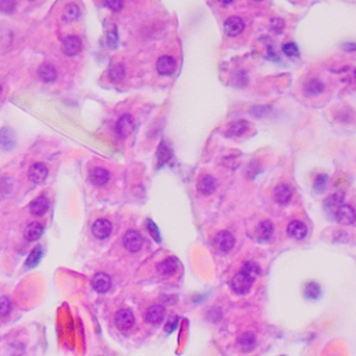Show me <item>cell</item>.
<instances>
[{
	"instance_id": "6da1fadb",
	"label": "cell",
	"mask_w": 356,
	"mask_h": 356,
	"mask_svg": "<svg viewBox=\"0 0 356 356\" xmlns=\"http://www.w3.org/2000/svg\"><path fill=\"white\" fill-rule=\"evenodd\" d=\"M253 281H255L253 277H250L245 271L241 270L240 273H237V274L234 276V279H232V291L238 295L248 294L249 291H250V288H252V285H253Z\"/></svg>"
},
{
	"instance_id": "7a4b0ae2",
	"label": "cell",
	"mask_w": 356,
	"mask_h": 356,
	"mask_svg": "<svg viewBox=\"0 0 356 356\" xmlns=\"http://www.w3.org/2000/svg\"><path fill=\"white\" fill-rule=\"evenodd\" d=\"M213 245L220 252H230L235 247V238L231 232L220 231L213 238Z\"/></svg>"
},
{
	"instance_id": "3957f363",
	"label": "cell",
	"mask_w": 356,
	"mask_h": 356,
	"mask_svg": "<svg viewBox=\"0 0 356 356\" xmlns=\"http://www.w3.org/2000/svg\"><path fill=\"white\" fill-rule=\"evenodd\" d=\"M114 323L121 330V331H127L134 327L135 324V316L130 309H120L114 316Z\"/></svg>"
},
{
	"instance_id": "277c9868",
	"label": "cell",
	"mask_w": 356,
	"mask_h": 356,
	"mask_svg": "<svg viewBox=\"0 0 356 356\" xmlns=\"http://www.w3.org/2000/svg\"><path fill=\"white\" fill-rule=\"evenodd\" d=\"M142 244H143L142 235L135 230H128L123 237V245L130 252H138L142 248Z\"/></svg>"
},
{
	"instance_id": "5b68a950",
	"label": "cell",
	"mask_w": 356,
	"mask_h": 356,
	"mask_svg": "<svg viewBox=\"0 0 356 356\" xmlns=\"http://www.w3.org/2000/svg\"><path fill=\"white\" fill-rule=\"evenodd\" d=\"M335 218L340 224H352L356 220V210L351 205H341L338 209L335 210Z\"/></svg>"
},
{
	"instance_id": "8992f818",
	"label": "cell",
	"mask_w": 356,
	"mask_h": 356,
	"mask_svg": "<svg viewBox=\"0 0 356 356\" xmlns=\"http://www.w3.org/2000/svg\"><path fill=\"white\" fill-rule=\"evenodd\" d=\"M81 49H82V43L78 36L70 35L62 40V52L66 56H75L81 52Z\"/></svg>"
},
{
	"instance_id": "52a82bcc",
	"label": "cell",
	"mask_w": 356,
	"mask_h": 356,
	"mask_svg": "<svg viewBox=\"0 0 356 356\" xmlns=\"http://www.w3.org/2000/svg\"><path fill=\"white\" fill-rule=\"evenodd\" d=\"M245 28V23L241 17H228L224 23V31L228 36H238Z\"/></svg>"
},
{
	"instance_id": "ba28073f",
	"label": "cell",
	"mask_w": 356,
	"mask_h": 356,
	"mask_svg": "<svg viewBox=\"0 0 356 356\" xmlns=\"http://www.w3.org/2000/svg\"><path fill=\"white\" fill-rule=\"evenodd\" d=\"M177 67V63L176 60L171 57V56H162L159 57V60L156 63V70L160 75H173L174 71Z\"/></svg>"
},
{
	"instance_id": "9c48e42d",
	"label": "cell",
	"mask_w": 356,
	"mask_h": 356,
	"mask_svg": "<svg viewBox=\"0 0 356 356\" xmlns=\"http://www.w3.org/2000/svg\"><path fill=\"white\" fill-rule=\"evenodd\" d=\"M273 199L276 203H279L281 206L288 205L289 201L292 199V191L286 184H279L273 189Z\"/></svg>"
},
{
	"instance_id": "30bf717a",
	"label": "cell",
	"mask_w": 356,
	"mask_h": 356,
	"mask_svg": "<svg viewBox=\"0 0 356 356\" xmlns=\"http://www.w3.org/2000/svg\"><path fill=\"white\" fill-rule=\"evenodd\" d=\"M113 225L106 218H99L92 224V234L99 240H106L111 234Z\"/></svg>"
},
{
	"instance_id": "8fae6325",
	"label": "cell",
	"mask_w": 356,
	"mask_h": 356,
	"mask_svg": "<svg viewBox=\"0 0 356 356\" xmlns=\"http://www.w3.org/2000/svg\"><path fill=\"white\" fill-rule=\"evenodd\" d=\"M273 232H274V227L270 220H263L260 221L259 224L256 225L255 228V235L256 240L259 242H264V241H269L273 237Z\"/></svg>"
},
{
	"instance_id": "7c38bea8",
	"label": "cell",
	"mask_w": 356,
	"mask_h": 356,
	"mask_svg": "<svg viewBox=\"0 0 356 356\" xmlns=\"http://www.w3.org/2000/svg\"><path fill=\"white\" fill-rule=\"evenodd\" d=\"M92 286L99 294H106L111 286V280L106 273H96L92 279Z\"/></svg>"
},
{
	"instance_id": "4fadbf2b",
	"label": "cell",
	"mask_w": 356,
	"mask_h": 356,
	"mask_svg": "<svg viewBox=\"0 0 356 356\" xmlns=\"http://www.w3.org/2000/svg\"><path fill=\"white\" fill-rule=\"evenodd\" d=\"M164 316H166V309L163 308L162 305H152V306L147 308L146 313H145V319H146L147 323H150V324L162 323Z\"/></svg>"
},
{
	"instance_id": "5bb4252c",
	"label": "cell",
	"mask_w": 356,
	"mask_h": 356,
	"mask_svg": "<svg viewBox=\"0 0 356 356\" xmlns=\"http://www.w3.org/2000/svg\"><path fill=\"white\" fill-rule=\"evenodd\" d=\"M28 177L35 184H42L47 177V167L43 163H35L32 164L28 171Z\"/></svg>"
},
{
	"instance_id": "9a60e30c",
	"label": "cell",
	"mask_w": 356,
	"mask_h": 356,
	"mask_svg": "<svg viewBox=\"0 0 356 356\" xmlns=\"http://www.w3.org/2000/svg\"><path fill=\"white\" fill-rule=\"evenodd\" d=\"M178 267H179V263H178V260L176 257H167V259H164L162 262H159L157 266H156L159 274L166 276V277L173 276L178 270Z\"/></svg>"
},
{
	"instance_id": "2e32d148",
	"label": "cell",
	"mask_w": 356,
	"mask_h": 356,
	"mask_svg": "<svg viewBox=\"0 0 356 356\" xmlns=\"http://www.w3.org/2000/svg\"><path fill=\"white\" fill-rule=\"evenodd\" d=\"M216 188L217 181L213 176H208V174H206V176H202V177L199 178V181H198V191H199L202 195L209 196V195H212L216 191Z\"/></svg>"
},
{
	"instance_id": "e0dca14e",
	"label": "cell",
	"mask_w": 356,
	"mask_h": 356,
	"mask_svg": "<svg viewBox=\"0 0 356 356\" xmlns=\"http://www.w3.org/2000/svg\"><path fill=\"white\" fill-rule=\"evenodd\" d=\"M288 235L291 238H295V240H305L306 235H308V227L305 225V223L299 221V220H294L288 224Z\"/></svg>"
},
{
	"instance_id": "ac0fdd59",
	"label": "cell",
	"mask_w": 356,
	"mask_h": 356,
	"mask_svg": "<svg viewBox=\"0 0 356 356\" xmlns=\"http://www.w3.org/2000/svg\"><path fill=\"white\" fill-rule=\"evenodd\" d=\"M134 130V118H132L130 114H125V116L120 117V120L117 121L116 125V131L117 134L121 137V138H125L128 137L130 134Z\"/></svg>"
},
{
	"instance_id": "d6986e66",
	"label": "cell",
	"mask_w": 356,
	"mask_h": 356,
	"mask_svg": "<svg viewBox=\"0 0 356 356\" xmlns=\"http://www.w3.org/2000/svg\"><path fill=\"white\" fill-rule=\"evenodd\" d=\"M89 179L93 185L96 186H103L106 185L110 179V174L107 170L102 169V167H95L92 170L89 171Z\"/></svg>"
},
{
	"instance_id": "ffe728a7",
	"label": "cell",
	"mask_w": 356,
	"mask_h": 356,
	"mask_svg": "<svg viewBox=\"0 0 356 356\" xmlns=\"http://www.w3.org/2000/svg\"><path fill=\"white\" fill-rule=\"evenodd\" d=\"M49 206H50V205H49V201H47L46 196H45V195H39L35 201L31 202L30 210H31V213L34 216H43L47 210H49Z\"/></svg>"
},
{
	"instance_id": "44dd1931",
	"label": "cell",
	"mask_w": 356,
	"mask_h": 356,
	"mask_svg": "<svg viewBox=\"0 0 356 356\" xmlns=\"http://www.w3.org/2000/svg\"><path fill=\"white\" fill-rule=\"evenodd\" d=\"M303 91L308 96H318L320 93L324 91V84L318 79V78H310L305 82L303 85Z\"/></svg>"
},
{
	"instance_id": "7402d4cb",
	"label": "cell",
	"mask_w": 356,
	"mask_h": 356,
	"mask_svg": "<svg viewBox=\"0 0 356 356\" xmlns=\"http://www.w3.org/2000/svg\"><path fill=\"white\" fill-rule=\"evenodd\" d=\"M43 225L40 224V223H32L30 224L27 228H25V231H24V238L28 241V242H34V241H38L40 237H42V234H43Z\"/></svg>"
},
{
	"instance_id": "603a6c76",
	"label": "cell",
	"mask_w": 356,
	"mask_h": 356,
	"mask_svg": "<svg viewBox=\"0 0 356 356\" xmlns=\"http://www.w3.org/2000/svg\"><path fill=\"white\" fill-rule=\"evenodd\" d=\"M16 143V135L10 128H3L0 130V149L8 150L14 146Z\"/></svg>"
},
{
	"instance_id": "cb8c5ba5",
	"label": "cell",
	"mask_w": 356,
	"mask_h": 356,
	"mask_svg": "<svg viewBox=\"0 0 356 356\" xmlns=\"http://www.w3.org/2000/svg\"><path fill=\"white\" fill-rule=\"evenodd\" d=\"M38 77L45 82H52L57 78V70L52 64H42L38 70Z\"/></svg>"
},
{
	"instance_id": "d4e9b609",
	"label": "cell",
	"mask_w": 356,
	"mask_h": 356,
	"mask_svg": "<svg viewBox=\"0 0 356 356\" xmlns=\"http://www.w3.org/2000/svg\"><path fill=\"white\" fill-rule=\"evenodd\" d=\"M256 337L253 333H244L238 337V345L244 352H249L255 348Z\"/></svg>"
},
{
	"instance_id": "484cf974",
	"label": "cell",
	"mask_w": 356,
	"mask_h": 356,
	"mask_svg": "<svg viewBox=\"0 0 356 356\" xmlns=\"http://www.w3.org/2000/svg\"><path fill=\"white\" fill-rule=\"evenodd\" d=\"M248 128L249 125L245 120L234 121V123L230 125V128L227 130V135H230V137H240V135H242V134H245V132L248 131Z\"/></svg>"
},
{
	"instance_id": "4316f807",
	"label": "cell",
	"mask_w": 356,
	"mask_h": 356,
	"mask_svg": "<svg viewBox=\"0 0 356 356\" xmlns=\"http://www.w3.org/2000/svg\"><path fill=\"white\" fill-rule=\"evenodd\" d=\"M303 294H305V298L315 301V299L320 298L321 289H320V285H319L318 283H315V281H310V283H308V284L305 285V291H303Z\"/></svg>"
},
{
	"instance_id": "83f0119b",
	"label": "cell",
	"mask_w": 356,
	"mask_h": 356,
	"mask_svg": "<svg viewBox=\"0 0 356 356\" xmlns=\"http://www.w3.org/2000/svg\"><path fill=\"white\" fill-rule=\"evenodd\" d=\"M171 156H173V153H171L170 147L167 146L164 142H162L159 149H157V166L160 167L163 164H166L171 159Z\"/></svg>"
},
{
	"instance_id": "f1b7e54d",
	"label": "cell",
	"mask_w": 356,
	"mask_h": 356,
	"mask_svg": "<svg viewBox=\"0 0 356 356\" xmlns=\"http://www.w3.org/2000/svg\"><path fill=\"white\" fill-rule=\"evenodd\" d=\"M78 17H79V7L74 3L67 4L64 8V14H63V21L66 23H71V21H75Z\"/></svg>"
},
{
	"instance_id": "f546056e",
	"label": "cell",
	"mask_w": 356,
	"mask_h": 356,
	"mask_svg": "<svg viewBox=\"0 0 356 356\" xmlns=\"http://www.w3.org/2000/svg\"><path fill=\"white\" fill-rule=\"evenodd\" d=\"M108 77L111 81L118 82L125 77V69L123 64H114L110 70H108Z\"/></svg>"
},
{
	"instance_id": "4dcf8cb0",
	"label": "cell",
	"mask_w": 356,
	"mask_h": 356,
	"mask_svg": "<svg viewBox=\"0 0 356 356\" xmlns=\"http://www.w3.org/2000/svg\"><path fill=\"white\" fill-rule=\"evenodd\" d=\"M242 271H245L250 277L256 279V277L260 274V267H259V264L253 262V260H247L245 263L242 264Z\"/></svg>"
},
{
	"instance_id": "1f68e13d",
	"label": "cell",
	"mask_w": 356,
	"mask_h": 356,
	"mask_svg": "<svg viewBox=\"0 0 356 356\" xmlns=\"http://www.w3.org/2000/svg\"><path fill=\"white\" fill-rule=\"evenodd\" d=\"M42 255H43V250L40 247H36V248L32 250L30 256H28V259H27V267H34V266H36V264L40 262V259H42Z\"/></svg>"
},
{
	"instance_id": "d6a6232c",
	"label": "cell",
	"mask_w": 356,
	"mask_h": 356,
	"mask_svg": "<svg viewBox=\"0 0 356 356\" xmlns=\"http://www.w3.org/2000/svg\"><path fill=\"white\" fill-rule=\"evenodd\" d=\"M344 199V195L342 194H334L331 196H328L327 199H325V206L327 208H330V209H338L341 206V202Z\"/></svg>"
},
{
	"instance_id": "836d02e7",
	"label": "cell",
	"mask_w": 356,
	"mask_h": 356,
	"mask_svg": "<svg viewBox=\"0 0 356 356\" xmlns=\"http://www.w3.org/2000/svg\"><path fill=\"white\" fill-rule=\"evenodd\" d=\"M283 52L285 56L288 57H291V59H294V57H299V49L298 46L295 45L294 42H286L283 45Z\"/></svg>"
},
{
	"instance_id": "e575fe53",
	"label": "cell",
	"mask_w": 356,
	"mask_h": 356,
	"mask_svg": "<svg viewBox=\"0 0 356 356\" xmlns=\"http://www.w3.org/2000/svg\"><path fill=\"white\" fill-rule=\"evenodd\" d=\"M11 310V302L7 296H0V318H6Z\"/></svg>"
},
{
	"instance_id": "d590c367",
	"label": "cell",
	"mask_w": 356,
	"mask_h": 356,
	"mask_svg": "<svg viewBox=\"0 0 356 356\" xmlns=\"http://www.w3.org/2000/svg\"><path fill=\"white\" fill-rule=\"evenodd\" d=\"M146 228H147V231L150 232V235L153 237V240L156 241V242H160L162 241V238H160V232H159V228L156 227V224L152 221V220H147L146 221Z\"/></svg>"
},
{
	"instance_id": "8d00e7d4",
	"label": "cell",
	"mask_w": 356,
	"mask_h": 356,
	"mask_svg": "<svg viewBox=\"0 0 356 356\" xmlns=\"http://www.w3.org/2000/svg\"><path fill=\"white\" fill-rule=\"evenodd\" d=\"M14 8H16V1H13V0H1L0 1V11H3L6 14L13 13Z\"/></svg>"
},
{
	"instance_id": "74e56055",
	"label": "cell",
	"mask_w": 356,
	"mask_h": 356,
	"mask_svg": "<svg viewBox=\"0 0 356 356\" xmlns=\"http://www.w3.org/2000/svg\"><path fill=\"white\" fill-rule=\"evenodd\" d=\"M105 6L107 8H110L111 11H120L121 8L124 7V3L121 0H111V1H106Z\"/></svg>"
},
{
	"instance_id": "f35d334b",
	"label": "cell",
	"mask_w": 356,
	"mask_h": 356,
	"mask_svg": "<svg viewBox=\"0 0 356 356\" xmlns=\"http://www.w3.org/2000/svg\"><path fill=\"white\" fill-rule=\"evenodd\" d=\"M325 182H327V177L325 176H319L318 179H316V184H315V188L316 191H323L325 186Z\"/></svg>"
},
{
	"instance_id": "ab89813d",
	"label": "cell",
	"mask_w": 356,
	"mask_h": 356,
	"mask_svg": "<svg viewBox=\"0 0 356 356\" xmlns=\"http://www.w3.org/2000/svg\"><path fill=\"white\" fill-rule=\"evenodd\" d=\"M177 324H178V318H174V319H171L170 321L166 324V333H173L176 328H177Z\"/></svg>"
},
{
	"instance_id": "60d3db41",
	"label": "cell",
	"mask_w": 356,
	"mask_h": 356,
	"mask_svg": "<svg viewBox=\"0 0 356 356\" xmlns=\"http://www.w3.org/2000/svg\"><path fill=\"white\" fill-rule=\"evenodd\" d=\"M107 39H108V45H110V46H116V43H117L116 31L110 32V34H108Z\"/></svg>"
},
{
	"instance_id": "b9f144b4",
	"label": "cell",
	"mask_w": 356,
	"mask_h": 356,
	"mask_svg": "<svg viewBox=\"0 0 356 356\" xmlns=\"http://www.w3.org/2000/svg\"><path fill=\"white\" fill-rule=\"evenodd\" d=\"M345 49L347 50H356V43H345Z\"/></svg>"
},
{
	"instance_id": "7bdbcfd3",
	"label": "cell",
	"mask_w": 356,
	"mask_h": 356,
	"mask_svg": "<svg viewBox=\"0 0 356 356\" xmlns=\"http://www.w3.org/2000/svg\"><path fill=\"white\" fill-rule=\"evenodd\" d=\"M1 93H3V88H1V85H0V96H1Z\"/></svg>"
}]
</instances>
